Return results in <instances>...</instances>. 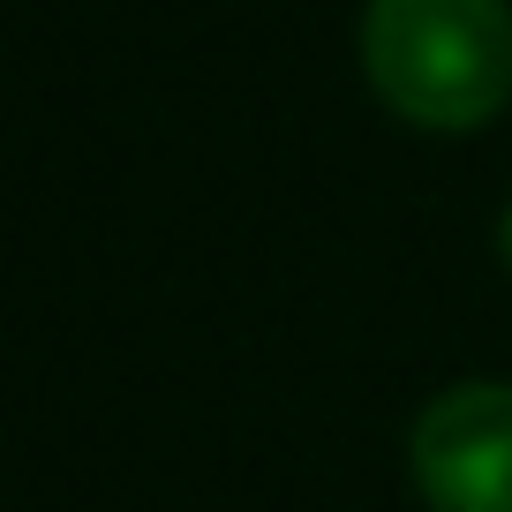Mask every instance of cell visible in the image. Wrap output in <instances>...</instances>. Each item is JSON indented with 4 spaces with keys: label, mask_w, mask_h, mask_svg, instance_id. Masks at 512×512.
<instances>
[{
    "label": "cell",
    "mask_w": 512,
    "mask_h": 512,
    "mask_svg": "<svg viewBox=\"0 0 512 512\" xmlns=\"http://www.w3.org/2000/svg\"><path fill=\"white\" fill-rule=\"evenodd\" d=\"M362 76L407 128H482L512 98V0H369Z\"/></svg>",
    "instance_id": "obj_1"
},
{
    "label": "cell",
    "mask_w": 512,
    "mask_h": 512,
    "mask_svg": "<svg viewBox=\"0 0 512 512\" xmlns=\"http://www.w3.org/2000/svg\"><path fill=\"white\" fill-rule=\"evenodd\" d=\"M407 475L430 512H512V384L437 392L407 437Z\"/></svg>",
    "instance_id": "obj_2"
},
{
    "label": "cell",
    "mask_w": 512,
    "mask_h": 512,
    "mask_svg": "<svg viewBox=\"0 0 512 512\" xmlns=\"http://www.w3.org/2000/svg\"><path fill=\"white\" fill-rule=\"evenodd\" d=\"M497 256H505V272H512V204H505V219H497Z\"/></svg>",
    "instance_id": "obj_3"
}]
</instances>
